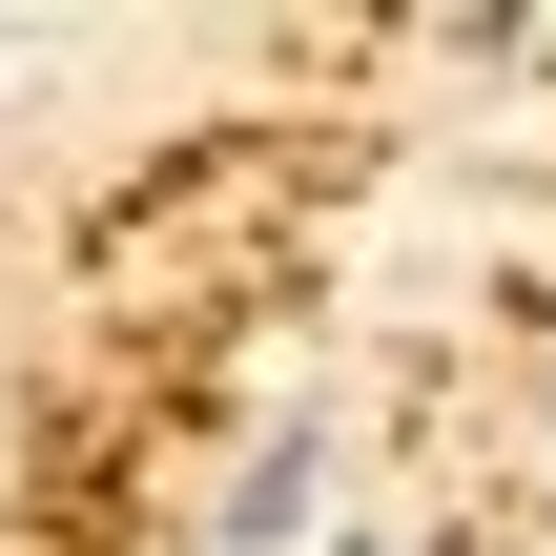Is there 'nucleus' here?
<instances>
[{"mask_svg":"<svg viewBox=\"0 0 556 556\" xmlns=\"http://www.w3.org/2000/svg\"><path fill=\"white\" fill-rule=\"evenodd\" d=\"M289 516H309V454H248V475H227V536L268 556V536H289Z\"/></svg>","mask_w":556,"mask_h":556,"instance_id":"obj_1","label":"nucleus"}]
</instances>
